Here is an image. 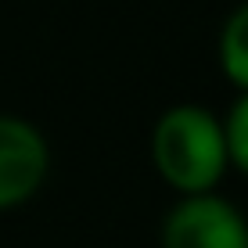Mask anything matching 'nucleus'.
I'll use <instances>...</instances> for the list:
<instances>
[{
    "mask_svg": "<svg viewBox=\"0 0 248 248\" xmlns=\"http://www.w3.org/2000/svg\"><path fill=\"white\" fill-rule=\"evenodd\" d=\"M216 62L230 87L237 93H248V0H241L219 25Z\"/></svg>",
    "mask_w": 248,
    "mask_h": 248,
    "instance_id": "nucleus-4",
    "label": "nucleus"
},
{
    "mask_svg": "<svg viewBox=\"0 0 248 248\" xmlns=\"http://www.w3.org/2000/svg\"><path fill=\"white\" fill-rule=\"evenodd\" d=\"M162 248H248V219L216 191L187 194L162 219Z\"/></svg>",
    "mask_w": 248,
    "mask_h": 248,
    "instance_id": "nucleus-2",
    "label": "nucleus"
},
{
    "mask_svg": "<svg viewBox=\"0 0 248 248\" xmlns=\"http://www.w3.org/2000/svg\"><path fill=\"white\" fill-rule=\"evenodd\" d=\"M50 173L47 137L22 115L0 112V212H11L40 194Z\"/></svg>",
    "mask_w": 248,
    "mask_h": 248,
    "instance_id": "nucleus-3",
    "label": "nucleus"
},
{
    "mask_svg": "<svg viewBox=\"0 0 248 248\" xmlns=\"http://www.w3.org/2000/svg\"><path fill=\"white\" fill-rule=\"evenodd\" d=\"M219 123H223L230 169H237L241 176H248V93H237V101L230 105V112L219 119Z\"/></svg>",
    "mask_w": 248,
    "mask_h": 248,
    "instance_id": "nucleus-5",
    "label": "nucleus"
},
{
    "mask_svg": "<svg viewBox=\"0 0 248 248\" xmlns=\"http://www.w3.org/2000/svg\"><path fill=\"white\" fill-rule=\"evenodd\" d=\"M148 151L162 184L180 198L216 191V184L230 169L223 123L219 115H212L205 105H194V101L169 105L155 119Z\"/></svg>",
    "mask_w": 248,
    "mask_h": 248,
    "instance_id": "nucleus-1",
    "label": "nucleus"
}]
</instances>
